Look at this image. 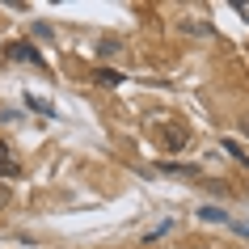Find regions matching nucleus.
Wrapping results in <instances>:
<instances>
[{
	"label": "nucleus",
	"instance_id": "423d86ee",
	"mask_svg": "<svg viewBox=\"0 0 249 249\" xmlns=\"http://www.w3.org/2000/svg\"><path fill=\"white\" fill-rule=\"evenodd\" d=\"M173 232V220H160L152 232H144V245H152V241H160V236H169Z\"/></svg>",
	"mask_w": 249,
	"mask_h": 249
},
{
	"label": "nucleus",
	"instance_id": "f8f14e48",
	"mask_svg": "<svg viewBox=\"0 0 249 249\" xmlns=\"http://www.w3.org/2000/svg\"><path fill=\"white\" fill-rule=\"evenodd\" d=\"M241 131H245V135H249V118H245V123H241Z\"/></svg>",
	"mask_w": 249,
	"mask_h": 249
},
{
	"label": "nucleus",
	"instance_id": "39448f33",
	"mask_svg": "<svg viewBox=\"0 0 249 249\" xmlns=\"http://www.w3.org/2000/svg\"><path fill=\"white\" fill-rule=\"evenodd\" d=\"M224 152H228V157H232L236 165H245V169H249V152H245L241 144H236V140H224Z\"/></svg>",
	"mask_w": 249,
	"mask_h": 249
},
{
	"label": "nucleus",
	"instance_id": "f03ea898",
	"mask_svg": "<svg viewBox=\"0 0 249 249\" xmlns=\"http://www.w3.org/2000/svg\"><path fill=\"white\" fill-rule=\"evenodd\" d=\"M9 59H21V64H34V68H47V59L34 51V42H9Z\"/></svg>",
	"mask_w": 249,
	"mask_h": 249
},
{
	"label": "nucleus",
	"instance_id": "f257e3e1",
	"mask_svg": "<svg viewBox=\"0 0 249 249\" xmlns=\"http://www.w3.org/2000/svg\"><path fill=\"white\" fill-rule=\"evenodd\" d=\"M148 135H152V144H157L160 152H186V148H190V131H186L178 118H157V123L148 127Z\"/></svg>",
	"mask_w": 249,
	"mask_h": 249
},
{
	"label": "nucleus",
	"instance_id": "7ed1b4c3",
	"mask_svg": "<svg viewBox=\"0 0 249 249\" xmlns=\"http://www.w3.org/2000/svg\"><path fill=\"white\" fill-rule=\"evenodd\" d=\"M21 173V157L13 152V144L0 140V178H17Z\"/></svg>",
	"mask_w": 249,
	"mask_h": 249
},
{
	"label": "nucleus",
	"instance_id": "9d476101",
	"mask_svg": "<svg viewBox=\"0 0 249 249\" xmlns=\"http://www.w3.org/2000/svg\"><path fill=\"white\" fill-rule=\"evenodd\" d=\"M9 203H13V186H0V211L9 207Z\"/></svg>",
	"mask_w": 249,
	"mask_h": 249
},
{
	"label": "nucleus",
	"instance_id": "9b49d317",
	"mask_svg": "<svg viewBox=\"0 0 249 249\" xmlns=\"http://www.w3.org/2000/svg\"><path fill=\"white\" fill-rule=\"evenodd\" d=\"M228 228H232V232H241V236H249V224H241V220H228Z\"/></svg>",
	"mask_w": 249,
	"mask_h": 249
},
{
	"label": "nucleus",
	"instance_id": "0eeeda50",
	"mask_svg": "<svg viewBox=\"0 0 249 249\" xmlns=\"http://www.w3.org/2000/svg\"><path fill=\"white\" fill-rule=\"evenodd\" d=\"M26 106H30V110H38L42 118H55V106H47L42 97H26Z\"/></svg>",
	"mask_w": 249,
	"mask_h": 249
},
{
	"label": "nucleus",
	"instance_id": "20e7f679",
	"mask_svg": "<svg viewBox=\"0 0 249 249\" xmlns=\"http://www.w3.org/2000/svg\"><path fill=\"white\" fill-rule=\"evenodd\" d=\"M93 80H97L102 89H118V85H123V72H114V68H97Z\"/></svg>",
	"mask_w": 249,
	"mask_h": 249
},
{
	"label": "nucleus",
	"instance_id": "1a4fd4ad",
	"mask_svg": "<svg viewBox=\"0 0 249 249\" xmlns=\"http://www.w3.org/2000/svg\"><path fill=\"white\" fill-rule=\"evenodd\" d=\"M182 34H207V26H203V21H190V17H186V21H182Z\"/></svg>",
	"mask_w": 249,
	"mask_h": 249
},
{
	"label": "nucleus",
	"instance_id": "6e6552de",
	"mask_svg": "<svg viewBox=\"0 0 249 249\" xmlns=\"http://www.w3.org/2000/svg\"><path fill=\"white\" fill-rule=\"evenodd\" d=\"M198 215H203V220H215V224H228V215H224L220 207H198Z\"/></svg>",
	"mask_w": 249,
	"mask_h": 249
}]
</instances>
